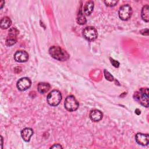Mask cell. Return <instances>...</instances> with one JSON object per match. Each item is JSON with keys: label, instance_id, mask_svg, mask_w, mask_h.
Instances as JSON below:
<instances>
[{"label": "cell", "instance_id": "8", "mask_svg": "<svg viewBox=\"0 0 149 149\" xmlns=\"http://www.w3.org/2000/svg\"><path fill=\"white\" fill-rule=\"evenodd\" d=\"M14 59L18 62H25L29 59V54L26 51L23 50L17 51L14 55Z\"/></svg>", "mask_w": 149, "mask_h": 149}, {"label": "cell", "instance_id": "11", "mask_svg": "<svg viewBox=\"0 0 149 149\" xmlns=\"http://www.w3.org/2000/svg\"><path fill=\"white\" fill-rule=\"evenodd\" d=\"M33 134V130L30 127H26L21 131V136L23 140L26 142L30 141L31 136Z\"/></svg>", "mask_w": 149, "mask_h": 149}, {"label": "cell", "instance_id": "3", "mask_svg": "<svg viewBox=\"0 0 149 149\" xmlns=\"http://www.w3.org/2000/svg\"><path fill=\"white\" fill-rule=\"evenodd\" d=\"M62 100V94L61 92L57 90H54L50 92L47 97L48 104L53 107L57 106L59 104Z\"/></svg>", "mask_w": 149, "mask_h": 149}, {"label": "cell", "instance_id": "4", "mask_svg": "<svg viewBox=\"0 0 149 149\" xmlns=\"http://www.w3.org/2000/svg\"><path fill=\"white\" fill-rule=\"evenodd\" d=\"M64 105L68 111L72 112L76 111L78 109L79 104L75 97L73 95H70L66 98Z\"/></svg>", "mask_w": 149, "mask_h": 149}, {"label": "cell", "instance_id": "18", "mask_svg": "<svg viewBox=\"0 0 149 149\" xmlns=\"http://www.w3.org/2000/svg\"><path fill=\"white\" fill-rule=\"evenodd\" d=\"M19 34V30L15 27H12L8 31V36L12 37H16Z\"/></svg>", "mask_w": 149, "mask_h": 149}, {"label": "cell", "instance_id": "9", "mask_svg": "<svg viewBox=\"0 0 149 149\" xmlns=\"http://www.w3.org/2000/svg\"><path fill=\"white\" fill-rule=\"evenodd\" d=\"M135 140L139 144L143 146H147L148 144L149 141L148 134L138 133L135 136Z\"/></svg>", "mask_w": 149, "mask_h": 149}, {"label": "cell", "instance_id": "22", "mask_svg": "<svg viewBox=\"0 0 149 149\" xmlns=\"http://www.w3.org/2000/svg\"><path fill=\"white\" fill-rule=\"evenodd\" d=\"M50 148H62V147L59 144H54L52 146H51Z\"/></svg>", "mask_w": 149, "mask_h": 149}, {"label": "cell", "instance_id": "17", "mask_svg": "<svg viewBox=\"0 0 149 149\" xmlns=\"http://www.w3.org/2000/svg\"><path fill=\"white\" fill-rule=\"evenodd\" d=\"M17 42L16 37H9L8 36L6 40V45L8 47L12 46L16 44Z\"/></svg>", "mask_w": 149, "mask_h": 149}, {"label": "cell", "instance_id": "13", "mask_svg": "<svg viewBox=\"0 0 149 149\" xmlns=\"http://www.w3.org/2000/svg\"><path fill=\"white\" fill-rule=\"evenodd\" d=\"M50 87H51L50 84L45 82H40L38 84V86H37L38 91L41 94H44L48 92Z\"/></svg>", "mask_w": 149, "mask_h": 149}, {"label": "cell", "instance_id": "23", "mask_svg": "<svg viewBox=\"0 0 149 149\" xmlns=\"http://www.w3.org/2000/svg\"><path fill=\"white\" fill-rule=\"evenodd\" d=\"M135 113L137 114V115H140V113H141V112H140V111L139 109H136V110H135Z\"/></svg>", "mask_w": 149, "mask_h": 149}, {"label": "cell", "instance_id": "19", "mask_svg": "<svg viewBox=\"0 0 149 149\" xmlns=\"http://www.w3.org/2000/svg\"><path fill=\"white\" fill-rule=\"evenodd\" d=\"M105 4L106 5V6H109V7H113L114 6H115L117 3L118 1H109V0H107V1H104Z\"/></svg>", "mask_w": 149, "mask_h": 149}, {"label": "cell", "instance_id": "12", "mask_svg": "<svg viewBox=\"0 0 149 149\" xmlns=\"http://www.w3.org/2000/svg\"><path fill=\"white\" fill-rule=\"evenodd\" d=\"M102 113L98 109L91 110L90 113V118L94 122H98L102 118Z\"/></svg>", "mask_w": 149, "mask_h": 149}, {"label": "cell", "instance_id": "2", "mask_svg": "<svg viewBox=\"0 0 149 149\" xmlns=\"http://www.w3.org/2000/svg\"><path fill=\"white\" fill-rule=\"evenodd\" d=\"M133 98L141 105L148 107V88H141L133 94Z\"/></svg>", "mask_w": 149, "mask_h": 149}, {"label": "cell", "instance_id": "16", "mask_svg": "<svg viewBox=\"0 0 149 149\" xmlns=\"http://www.w3.org/2000/svg\"><path fill=\"white\" fill-rule=\"evenodd\" d=\"M76 22L79 24H86L87 20L85 17V16L83 14L81 10L80 9L79 13L77 15V18H76Z\"/></svg>", "mask_w": 149, "mask_h": 149}, {"label": "cell", "instance_id": "24", "mask_svg": "<svg viewBox=\"0 0 149 149\" xmlns=\"http://www.w3.org/2000/svg\"><path fill=\"white\" fill-rule=\"evenodd\" d=\"M4 3H5V1H1V9L2 8Z\"/></svg>", "mask_w": 149, "mask_h": 149}, {"label": "cell", "instance_id": "21", "mask_svg": "<svg viewBox=\"0 0 149 149\" xmlns=\"http://www.w3.org/2000/svg\"><path fill=\"white\" fill-rule=\"evenodd\" d=\"M109 59H110V62H111V64H112L114 67H115V68H118V67L119 66L120 63H119V62L118 61H116V60H115V59H113V58H110Z\"/></svg>", "mask_w": 149, "mask_h": 149}, {"label": "cell", "instance_id": "14", "mask_svg": "<svg viewBox=\"0 0 149 149\" xmlns=\"http://www.w3.org/2000/svg\"><path fill=\"white\" fill-rule=\"evenodd\" d=\"M11 24H12V21L10 19L8 16L3 17L1 20L0 26H1V28H2V29H6L9 28L11 26Z\"/></svg>", "mask_w": 149, "mask_h": 149}, {"label": "cell", "instance_id": "5", "mask_svg": "<svg viewBox=\"0 0 149 149\" xmlns=\"http://www.w3.org/2000/svg\"><path fill=\"white\" fill-rule=\"evenodd\" d=\"M118 15L122 20L126 21L129 19L132 15V9L131 6L128 4H125L120 7Z\"/></svg>", "mask_w": 149, "mask_h": 149}, {"label": "cell", "instance_id": "20", "mask_svg": "<svg viewBox=\"0 0 149 149\" xmlns=\"http://www.w3.org/2000/svg\"><path fill=\"white\" fill-rule=\"evenodd\" d=\"M104 76H105V78L107 79V80H109V81H113V76L109 72H108L107 70H106L105 69L104 70Z\"/></svg>", "mask_w": 149, "mask_h": 149}, {"label": "cell", "instance_id": "7", "mask_svg": "<svg viewBox=\"0 0 149 149\" xmlns=\"http://www.w3.org/2000/svg\"><path fill=\"white\" fill-rule=\"evenodd\" d=\"M31 85V80L26 77L20 79L17 82V87L20 91H25L29 88Z\"/></svg>", "mask_w": 149, "mask_h": 149}, {"label": "cell", "instance_id": "10", "mask_svg": "<svg viewBox=\"0 0 149 149\" xmlns=\"http://www.w3.org/2000/svg\"><path fill=\"white\" fill-rule=\"evenodd\" d=\"M94 7V2L92 1H88L86 2L85 5H84L82 9H80L83 14L84 16H89L93 11Z\"/></svg>", "mask_w": 149, "mask_h": 149}, {"label": "cell", "instance_id": "15", "mask_svg": "<svg viewBox=\"0 0 149 149\" xmlns=\"http://www.w3.org/2000/svg\"><path fill=\"white\" fill-rule=\"evenodd\" d=\"M141 16L143 20L148 22L149 20V6L148 5L144 6L141 9Z\"/></svg>", "mask_w": 149, "mask_h": 149}, {"label": "cell", "instance_id": "6", "mask_svg": "<svg viewBox=\"0 0 149 149\" xmlns=\"http://www.w3.org/2000/svg\"><path fill=\"white\" fill-rule=\"evenodd\" d=\"M83 36L87 41H93L97 38L98 33L97 30L94 27L88 26L83 30Z\"/></svg>", "mask_w": 149, "mask_h": 149}, {"label": "cell", "instance_id": "1", "mask_svg": "<svg viewBox=\"0 0 149 149\" xmlns=\"http://www.w3.org/2000/svg\"><path fill=\"white\" fill-rule=\"evenodd\" d=\"M50 55L56 60L65 61L69 58V54L59 46H52L49 49Z\"/></svg>", "mask_w": 149, "mask_h": 149}]
</instances>
